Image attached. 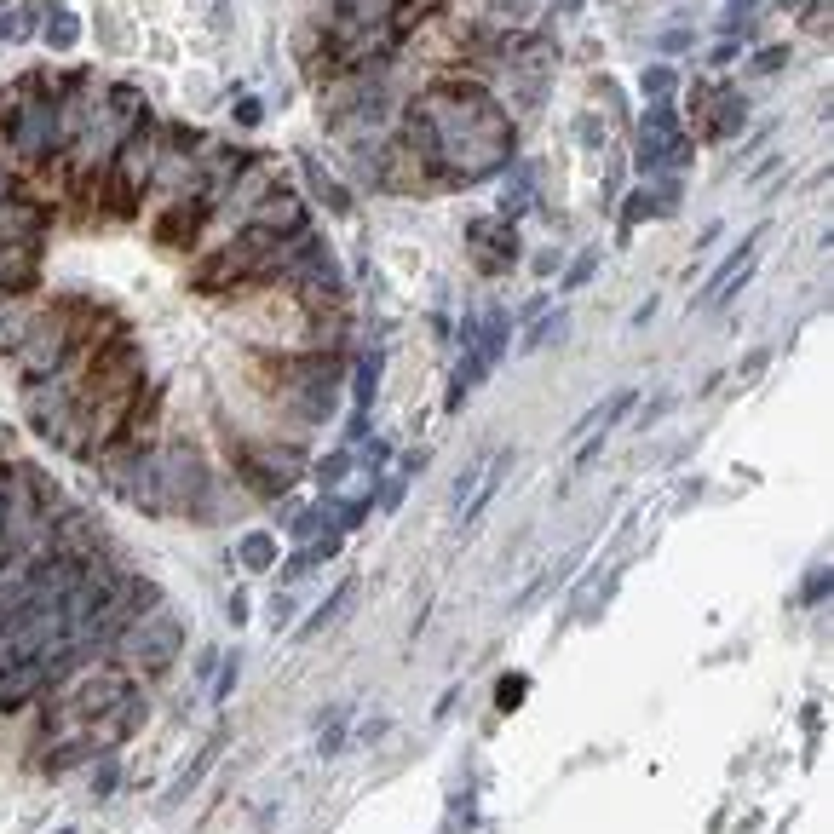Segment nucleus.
I'll use <instances>...</instances> for the list:
<instances>
[{
    "instance_id": "obj_16",
    "label": "nucleus",
    "mask_w": 834,
    "mask_h": 834,
    "mask_svg": "<svg viewBox=\"0 0 834 834\" xmlns=\"http://www.w3.org/2000/svg\"><path fill=\"white\" fill-rule=\"evenodd\" d=\"M351 472H357V466H351V449H340V455H323V461H317V478H323L328 495H334V489H346Z\"/></svg>"
},
{
    "instance_id": "obj_11",
    "label": "nucleus",
    "mask_w": 834,
    "mask_h": 834,
    "mask_svg": "<svg viewBox=\"0 0 834 834\" xmlns=\"http://www.w3.org/2000/svg\"><path fill=\"white\" fill-rule=\"evenodd\" d=\"M530 18H535V0H484L489 29H524Z\"/></svg>"
},
{
    "instance_id": "obj_2",
    "label": "nucleus",
    "mask_w": 834,
    "mask_h": 834,
    "mask_svg": "<svg viewBox=\"0 0 834 834\" xmlns=\"http://www.w3.org/2000/svg\"><path fill=\"white\" fill-rule=\"evenodd\" d=\"M225 461H231L236 484L254 501H282L305 472V443L294 438H248V432H225Z\"/></svg>"
},
{
    "instance_id": "obj_3",
    "label": "nucleus",
    "mask_w": 834,
    "mask_h": 834,
    "mask_svg": "<svg viewBox=\"0 0 834 834\" xmlns=\"http://www.w3.org/2000/svg\"><path fill=\"white\" fill-rule=\"evenodd\" d=\"M466 254L484 277H507L518 265V236H512L507 219H472L466 225Z\"/></svg>"
},
{
    "instance_id": "obj_18",
    "label": "nucleus",
    "mask_w": 834,
    "mask_h": 834,
    "mask_svg": "<svg viewBox=\"0 0 834 834\" xmlns=\"http://www.w3.org/2000/svg\"><path fill=\"white\" fill-rule=\"evenodd\" d=\"M305 173H311V185L323 190V202H328V208H334V213H351V196H346L340 185H334V179H328L323 167H317V162H305Z\"/></svg>"
},
{
    "instance_id": "obj_23",
    "label": "nucleus",
    "mask_w": 834,
    "mask_h": 834,
    "mask_svg": "<svg viewBox=\"0 0 834 834\" xmlns=\"http://www.w3.org/2000/svg\"><path fill=\"white\" fill-rule=\"evenodd\" d=\"M593 271H599V254H581L576 265H570V271H564V288H581V282L593 277Z\"/></svg>"
},
{
    "instance_id": "obj_30",
    "label": "nucleus",
    "mask_w": 834,
    "mask_h": 834,
    "mask_svg": "<svg viewBox=\"0 0 834 834\" xmlns=\"http://www.w3.org/2000/svg\"><path fill=\"white\" fill-rule=\"evenodd\" d=\"M328 6H357V0H328Z\"/></svg>"
},
{
    "instance_id": "obj_8",
    "label": "nucleus",
    "mask_w": 834,
    "mask_h": 834,
    "mask_svg": "<svg viewBox=\"0 0 834 834\" xmlns=\"http://www.w3.org/2000/svg\"><path fill=\"white\" fill-rule=\"evenodd\" d=\"M691 162L685 133H639V173H679Z\"/></svg>"
},
{
    "instance_id": "obj_5",
    "label": "nucleus",
    "mask_w": 834,
    "mask_h": 834,
    "mask_svg": "<svg viewBox=\"0 0 834 834\" xmlns=\"http://www.w3.org/2000/svg\"><path fill=\"white\" fill-rule=\"evenodd\" d=\"M248 225H259V231H271V236H294V231H305V225H311V213H305V202L277 179V185L259 196V208L248 213Z\"/></svg>"
},
{
    "instance_id": "obj_28",
    "label": "nucleus",
    "mask_w": 834,
    "mask_h": 834,
    "mask_svg": "<svg viewBox=\"0 0 834 834\" xmlns=\"http://www.w3.org/2000/svg\"><path fill=\"white\" fill-rule=\"evenodd\" d=\"M288 616H294V599H277V604H271V627H282Z\"/></svg>"
},
{
    "instance_id": "obj_14",
    "label": "nucleus",
    "mask_w": 834,
    "mask_h": 834,
    "mask_svg": "<svg viewBox=\"0 0 834 834\" xmlns=\"http://www.w3.org/2000/svg\"><path fill=\"white\" fill-rule=\"evenodd\" d=\"M374 386H380V351H369V357L357 363V386H351V397H357L363 415H369V403H374Z\"/></svg>"
},
{
    "instance_id": "obj_17",
    "label": "nucleus",
    "mask_w": 834,
    "mask_h": 834,
    "mask_svg": "<svg viewBox=\"0 0 834 834\" xmlns=\"http://www.w3.org/2000/svg\"><path fill=\"white\" fill-rule=\"evenodd\" d=\"M627 409H633V392H616V397H604L599 409H593V415L581 420V432H604V426H610V420H616V415H627Z\"/></svg>"
},
{
    "instance_id": "obj_9",
    "label": "nucleus",
    "mask_w": 834,
    "mask_h": 834,
    "mask_svg": "<svg viewBox=\"0 0 834 834\" xmlns=\"http://www.w3.org/2000/svg\"><path fill=\"white\" fill-rule=\"evenodd\" d=\"M334 553H340V530H328V535H317V541H305L300 553L282 564V587H294L300 576H311V570H317V564H328Z\"/></svg>"
},
{
    "instance_id": "obj_10",
    "label": "nucleus",
    "mask_w": 834,
    "mask_h": 834,
    "mask_svg": "<svg viewBox=\"0 0 834 834\" xmlns=\"http://www.w3.org/2000/svg\"><path fill=\"white\" fill-rule=\"evenodd\" d=\"M507 173H512V185L501 190V213H495V219H507V225H512L518 213L535 208V179H530V167H518V162H512Z\"/></svg>"
},
{
    "instance_id": "obj_29",
    "label": "nucleus",
    "mask_w": 834,
    "mask_h": 834,
    "mask_svg": "<svg viewBox=\"0 0 834 834\" xmlns=\"http://www.w3.org/2000/svg\"><path fill=\"white\" fill-rule=\"evenodd\" d=\"M576 6H581V0H558V12H576Z\"/></svg>"
},
{
    "instance_id": "obj_4",
    "label": "nucleus",
    "mask_w": 834,
    "mask_h": 834,
    "mask_svg": "<svg viewBox=\"0 0 834 834\" xmlns=\"http://www.w3.org/2000/svg\"><path fill=\"white\" fill-rule=\"evenodd\" d=\"M742 121H748V98L731 93V87H719V93H702V98H696V133H702L708 144L742 133Z\"/></svg>"
},
{
    "instance_id": "obj_22",
    "label": "nucleus",
    "mask_w": 834,
    "mask_h": 834,
    "mask_svg": "<svg viewBox=\"0 0 834 834\" xmlns=\"http://www.w3.org/2000/svg\"><path fill=\"white\" fill-rule=\"evenodd\" d=\"M116 783H121L116 760H110V754H104V760H93V788H98V794H116Z\"/></svg>"
},
{
    "instance_id": "obj_19",
    "label": "nucleus",
    "mask_w": 834,
    "mask_h": 834,
    "mask_svg": "<svg viewBox=\"0 0 834 834\" xmlns=\"http://www.w3.org/2000/svg\"><path fill=\"white\" fill-rule=\"evenodd\" d=\"M673 81L679 75L668 70V64H650L645 75H639V87H645V98H656V104H668V93H673Z\"/></svg>"
},
{
    "instance_id": "obj_20",
    "label": "nucleus",
    "mask_w": 834,
    "mask_h": 834,
    "mask_svg": "<svg viewBox=\"0 0 834 834\" xmlns=\"http://www.w3.org/2000/svg\"><path fill=\"white\" fill-rule=\"evenodd\" d=\"M219 742H225V737H213V742H202V754H196V760H190V765H185V771H179V788H196V783H202V771H208V765H213V760H219Z\"/></svg>"
},
{
    "instance_id": "obj_12",
    "label": "nucleus",
    "mask_w": 834,
    "mask_h": 834,
    "mask_svg": "<svg viewBox=\"0 0 834 834\" xmlns=\"http://www.w3.org/2000/svg\"><path fill=\"white\" fill-rule=\"evenodd\" d=\"M41 41H47V52H70L75 41H81V18H75V12H47Z\"/></svg>"
},
{
    "instance_id": "obj_6",
    "label": "nucleus",
    "mask_w": 834,
    "mask_h": 834,
    "mask_svg": "<svg viewBox=\"0 0 834 834\" xmlns=\"http://www.w3.org/2000/svg\"><path fill=\"white\" fill-rule=\"evenodd\" d=\"M501 466H507V455H478V461L461 472V484H455V512H461L466 524L484 512V501L495 495V484H501Z\"/></svg>"
},
{
    "instance_id": "obj_25",
    "label": "nucleus",
    "mask_w": 834,
    "mask_h": 834,
    "mask_svg": "<svg viewBox=\"0 0 834 834\" xmlns=\"http://www.w3.org/2000/svg\"><path fill=\"white\" fill-rule=\"evenodd\" d=\"M576 133H581L587 144H593V150H604V127H599L593 116H581V121H576Z\"/></svg>"
},
{
    "instance_id": "obj_26",
    "label": "nucleus",
    "mask_w": 834,
    "mask_h": 834,
    "mask_svg": "<svg viewBox=\"0 0 834 834\" xmlns=\"http://www.w3.org/2000/svg\"><path fill=\"white\" fill-rule=\"evenodd\" d=\"M231 691H236V656L219 668V679H213V696H231Z\"/></svg>"
},
{
    "instance_id": "obj_13",
    "label": "nucleus",
    "mask_w": 834,
    "mask_h": 834,
    "mask_svg": "<svg viewBox=\"0 0 834 834\" xmlns=\"http://www.w3.org/2000/svg\"><path fill=\"white\" fill-rule=\"evenodd\" d=\"M236 558L248 564V570H271L277 564V541L265 530H254V535H242V547H236Z\"/></svg>"
},
{
    "instance_id": "obj_15",
    "label": "nucleus",
    "mask_w": 834,
    "mask_h": 834,
    "mask_svg": "<svg viewBox=\"0 0 834 834\" xmlns=\"http://www.w3.org/2000/svg\"><path fill=\"white\" fill-rule=\"evenodd\" d=\"M334 524H328V507H311V512H294L288 518V535L294 541H317V535H328Z\"/></svg>"
},
{
    "instance_id": "obj_24",
    "label": "nucleus",
    "mask_w": 834,
    "mask_h": 834,
    "mask_svg": "<svg viewBox=\"0 0 834 834\" xmlns=\"http://www.w3.org/2000/svg\"><path fill=\"white\" fill-rule=\"evenodd\" d=\"M783 58H788L783 47H765L760 58H754V75H771V70H783Z\"/></svg>"
},
{
    "instance_id": "obj_21",
    "label": "nucleus",
    "mask_w": 834,
    "mask_h": 834,
    "mask_svg": "<svg viewBox=\"0 0 834 834\" xmlns=\"http://www.w3.org/2000/svg\"><path fill=\"white\" fill-rule=\"evenodd\" d=\"M639 133H679V116H673V104H650L645 121H639Z\"/></svg>"
},
{
    "instance_id": "obj_7",
    "label": "nucleus",
    "mask_w": 834,
    "mask_h": 834,
    "mask_svg": "<svg viewBox=\"0 0 834 834\" xmlns=\"http://www.w3.org/2000/svg\"><path fill=\"white\" fill-rule=\"evenodd\" d=\"M754 254H760V231H754V236H742V248H737L731 259H725V265L714 271V282H708V288L696 294V311H714V305H725V300H731V294H737L742 282H748V271H754Z\"/></svg>"
},
{
    "instance_id": "obj_1",
    "label": "nucleus",
    "mask_w": 834,
    "mask_h": 834,
    "mask_svg": "<svg viewBox=\"0 0 834 834\" xmlns=\"http://www.w3.org/2000/svg\"><path fill=\"white\" fill-rule=\"evenodd\" d=\"M179 650H185V622L167 610V604H156V610H144V616H133V622L116 633V645L104 650L110 662H116L133 685H156L173 662H179Z\"/></svg>"
},
{
    "instance_id": "obj_27",
    "label": "nucleus",
    "mask_w": 834,
    "mask_h": 834,
    "mask_svg": "<svg viewBox=\"0 0 834 834\" xmlns=\"http://www.w3.org/2000/svg\"><path fill=\"white\" fill-rule=\"evenodd\" d=\"M236 121H242V127H254V121H259V104H254V98H242V104H236Z\"/></svg>"
}]
</instances>
